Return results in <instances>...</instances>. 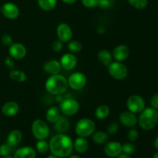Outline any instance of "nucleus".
I'll use <instances>...</instances> for the list:
<instances>
[{
  "instance_id": "c9c22d12",
  "label": "nucleus",
  "mask_w": 158,
  "mask_h": 158,
  "mask_svg": "<svg viewBox=\"0 0 158 158\" xmlns=\"http://www.w3.org/2000/svg\"><path fill=\"white\" fill-rule=\"evenodd\" d=\"M11 152V147L8 145L7 143L0 145V156L1 157H6L10 154Z\"/></svg>"
},
{
  "instance_id": "4be33fe9",
  "label": "nucleus",
  "mask_w": 158,
  "mask_h": 158,
  "mask_svg": "<svg viewBox=\"0 0 158 158\" xmlns=\"http://www.w3.org/2000/svg\"><path fill=\"white\" fill-rule=\"evenodd\" d=\"M73 149L79 154H84L89 149V142L85 137H77L73 142Z\"/></svg>"
},
{
  "instance_id": "49530a36",
  "label": "nucleus",
  "mask_w": 158,
  "mask_h": 158,
  "mask_svg": "<svg viewBox=\"0 0 158 158\" xmlns=\"http://www.w3.org/2000/svg\"><path fill=\"white\" fill-rule=\"evenodd\" d=\"M46 158H60V157H56V156L53 155V154H51V155H49Z\"/></svg>"
},
{
  "instance_id": "ddd939ff",
  "label": "nucleus",
  "mask_w": 158,
  "mask_h": 158,
  "mask_svg": "<svg viewBox=\"0 0 158 158\" xmlns=\"http://www.w3.org/2000/svg\"><path fill=\"white\" fill-rule=\"evenodd\" d=\"M1 12L6 19L10 20L16 19L19 15V9L13 2H6L2 6Z\"/></svg>"
},
{
  "instance_id": "f8f14e48",
  "label": "nucleus",
  "mask_w": 158,
  "mask_h": 158,
  "mask_svg": "<svg viewBox=\"0 0 158 158\" xmlns=\"http://www.w3.org/2000/svg\"><path fill=\"white\" fill-rule=\"evenodd\" d=\"M103 151L108 157L116 158L122 154V144L118 141H108L105 143Z\"/></svg>"
},
{
  "instance_id": "473e14b6",
  "label": "nucleus",
  "mask_w": 158,
  "mask_h": 158,
  "mask_svg": "<svg viewBox=\"0 0 158 158\" xmlns=\"http://www.w3.org/2000/svg\"><path fill=\"white\" fill-rule=\"evenodd\" d=\"M99 2L100 0H81L82 5L88 9L97 7L99 5Z\"/></svg>"
},
{
  "instance_id": "412c9836",
  "label": "nucleus",
  "mask_w": 158,
  "mask_h": 158,
  "mask_svg": "<svg viewBox=\"0 0 158 158\" xmlns=\"http://www.w3.org/2000/svg\"><path fill=\"white\" fill-rule=\"evenodd\" d=\"M22 138H23V134L19 130H12L8 134L7 139H6V143L8 145L13 148V147L17 146L21 142Z\"/></svg>"
},
{
  "instance_id": "a211bd4d",
  "label": "nucleus",
  "mask_w": 158,
  "mask_h": 158,
  "mask_svg": "<svg viewBox=\"0 0 158 158\" xmlns=\"http://www.w3.org/2000/svg\"><path fill=\"white\" fill-rule=\"evenodd\" d=\"M13 158H36V151L32 147H23L15 151Z\"/></svg>"
},
{
  "instance_id": "72a5a7b5",
  "label": "nucleus",
  "mask_w": 158,
  "mask_h": 158,
  "mask_svg": "<svg viewBox=\"0 0 158 158\" xmlns=\"http://www.w3.org/2000/svg\"><path fill=\"white\" fill-rule=\"evenodd\" d=\"M139 133L137 130L131 127V129L129 130L127 133V138L131 142H134L138 139Z\"/></svg>"
},
{
  "instance_id": "7c9ffc66",
  "label": "nucleus",
  "mask_w": 158,
  "mask_h": 158,
  "mask_svg": "<svg viewBox=\"0 0 158 158\" xmlns=\"http://www.w3.org/2000/svg\"><path fill=\"white\" fill-rule=\"evenodd\" d=\"M128 3L136 9H143L148 6V0H127Z\"/></svg>"
},
{
  "instance_id": "c03bdc74",
  "label": "nucleus",
  "mask_w": 158,
  "mask_h": 158,
  "mask_svg": "<svg viewBox=\"0 0 158 158\" xmlns=\"http://www.w3.org/2000/svg\"><path fill=\"white\" fill-rule=\"evenodd\" d=\"M154 148H155L156 150H157V151H158V136L156 137L155 140H154Z\"/></svg>"
},
{
  "instance_id": "39448f33",
  "label": "nucleus",
  "mask_w": 158,
  "mask_h": 158,
  "mask_svg": "<svg viewBox=\"0 0 158 158\" xmlns=\"http://www.w3.org/2000/svg\"><path fill=\"white\" fill-rule=\"evenodd\" d=\"M110 76L117 80H124L128 75V69L123 62H112L107 66Z\"/></svg>"
},
{
  "instance_id": "7ed1b4c3",
  "label": "nucleus",
  "mask_w": 158,
  "mask_h": 158,
  "mask_svg": "<svg viewBox=\"0 0 158 158\" xmlns=\"http://www.w3.org/2000/svg\"><path fill=\"white\" fill-rule=\"evenodd\" d=\"M138 117V124L142 130L149 131L158 123V110L153 107H145Z\"/></svg>"
},
{
  "instance_id": "9d476101",
  "label": "nucleus",
  "mask_w": 158,
  "mask_h": 158,
  "mask_svg": "<svg viewBox=\"0 0 158 158\" xmlns=\"http://www.w3.org/2000/svg\"><path fill=\"white\" fill-rule=\"evenodd\" d=\"M56 34L58 40L63 43H68L73 39V30L67 23H62L57 26Z\"/></svg>"
},
{
  "instance_id": "6ab92c4d",
  "label": "nucleus",
  "mask_w": 158,
  "mask_h": 158,
  "mask_svg": "<svg viewBox=\"0 0 158 158\" xmlns=\"http://www.w3.org/2000/svg\"><path fill=\"white\" fill-rule=\"evenodd\" d=\"M62 69L61 64L59 60H52L46 62L43 65V70L50 75H56V74L60 73Z\"/></svg>"
},
{
  "instance_id": "20e7f679",
  "label": "nucleus",
  "mask_w": 158,
  "mask_h": 158,
  "mask_svg": "<svg viewBox=\"0 0 158 158\" xmlns=\"http://www.w3.org/2000/svg\"><path fill=\"white\" fill-rule=\"evenodd\" d=\"M96 123L89 118H82L77 121L75 126V133L78 137H90L96 131Z\"/></svg>"
},
{
  "instance_id": "5701e85b",
  "label": "nucleus",
  "mask_w": 158,
  "mask_h": 158,
  "mask_svg": "<svg viewBox=\"0 0 158 158\" xmlns=\"http://www.w3.org/2000/svg\"><path fill=\"white\" fill-rule=\"evenodd\" d=\"M60 117H61V112L60 108L56 106L49 107L46 113V120L50 123H55Z\"/></svg>"
},
{
  "instance_id": "4468645a",
  "label": "nucleus",
  "mask_w": 158,
  "mask_h": 158,
  "mask_svg": "<svg viewBox=\"0 0 158 158\" xmlns=\"http://www.w3.org/2000/svg\"><path fill=\"white\" fill-rule=\"evenodd\" d=\"M119 121L127 127H134L138 123V117L131 111H123L119 116Z\"/></svg>"
},
{
  "instance_id": "9b49d317",
  "label": "nucleus",
  "mask_w": 158,
  "mask_h": 158,
  "mask_svg": "<svg viewBox=\"0 0 158 158\" xmlns=\"http://www.w3.org/2000/svg\"><path fill=\"white\" fill-rule=\"evenodd\" d=\"M9 56L14 60H20L25 58L27 54V49L23 44L20 43H13L10 46H9Z\"/></svg>"
},
{
  "instance_id": "393cba45",
  "label": "nucleus",
  "mask_w": 158,
  "mask_h": 158,
  "mask_svg": "<svg viewBox=\"0 0 158 158\" xmlns=\"http://www.w3.org/2000/svg\"><path fill=\"white\" fill-rule=\"evenodd\" d=\"M92 140L97 144H105L109 140V134H107V132H104V131H95L92 134Z\"/></svg>"
},
{
  "instance_id": "2eb2a0df",
  "label": "nucleus",
  "mask_w": 158,
  "mask_h": 158,
  "mask_svg": "<svg viewBox=\"0 0 158 158\" xmlns=\"http://www.w3.org/2000/svg\"><path fill=\"white\" fill-rule=\"evenodd\" d=\"M60 64L62 68H63L66 70H72L77 66V58L74 54L72 52H68V53L63 54L60 58Z\"/></svg>"
},
{
  "instance_id": "f257e3e1",
  "label": "nucleus",
  "mask_w": 158,
  "mask_h": 158,
  "mask_svg": "<svg viewBox=\"0 0 158 158\" xmlns=\"http://www.w3.org/2000/svg\"><path fill=\"white\" fill-rule=\"evenodd\" d=\"M51 154L60 158H66L71 155L73 151L72 139L65 134L54 135L49 142Z\"/></svg>"
},
{
  "instance_id": "37998d69",
  "label": "nucleus",
  "mask_w": 158,
  "mask_h": 158,
  "mask_svg": "<svg viewBox=\"0 0 158 158\" xmlns=\"http://www.w3.org/2000/svg\"><path fill=\"white\" fill-rule=\"evenodd\" d=\"M116 158H131L130 157L129 155H127V154H120V155H119L118 157H117Z\"/></svg>"
},
{
  "instance_id": "f704fd0d",
  "label": "nucleus",
  "mask_w": 158,
  "mask_h": 158,
  "mask_svg": "<svg viewBox=\"0 0 158 158\" xmlns=\"http://www.w3.org/2000/svg\"><path fill=\"white\" fill-rule=\"evenodd\" d=\"M1 43L4 46H10L13 43V39L9 34H5L1 38Z\"/></svg>"
},
{
  "instance_id": "dca6fc26",
  "label": "nucleus",
  "mask_w": 158,
  "mask_h": 158,
  "mask_svg": "<svg viewBox=\"0 0 158 158\" xmlns=\"http://www.w3.org/2000/svg\"><path fill=\"white\" fill-rule=\"evenodd\" d=\"M113 58L118 62H123L129 57L130 49L126 45H119L116 46L112 52Z\"/></svg>"
},
{
  "instance_id": "0eeeda50",
  "label": "nucleus",
  "mask_w": 158,
  "mask_h": 158,
  "mask_svg": "<svg viewBox=\"0 0 158 158\" xmlns=\"http://www.w3.org/2000/svg\"><path fill=\"white\" fill-rule=\"evenodd\" d=\"M60 112L66 117H71L80 110V103L73 98H66L60 103Z\"/></svg>"
},
{
  "instance_id": "bb28decb",
  "label": "nucleus",
  "mask_w": 158,
  "mask_h": 158,
  "mask_svg": "<svg viewBox=\"0 0 158 158\" xmlns=\"http://www.w3.org/2000/svg\"><path fill=\"white\" fill-rule=\"evenodd\" d=\"M9 78L12 80L19 83H23L27 79L26 73L24 71H22L20 69H12L9 73Z\"/></svg>"
},
{
  "instance_id": "c756f323",
  "label": "nucleus",
  "mask_w": 158,
  "mask_h": 158,
  "mask_svg": "<svg viewBox=\"0 0 158 158\" xmlns=\"http://www.w3.org/2000/svg\"><path fill=\"white\" fill-rule=\"evenodd\" d=\"M35 149L40 154H46L49 151V143L45 140H38L35 143Z\"/></svg>"
},
{
  "instance_id": "ea45409f",
  "label": "nucleus",
  "mask_w": 158,
  "mask_h": 158,
  "mask_svg": "<svg viewBox=\"0 0 158 158\" xmlns=\"http://www.w3.org/2000/svg\"><path fill=\"white\" fill-rule=\"evenodd\" d=\"M150 103H151V107L158 110V94H154V95H153L151 97Z\"/></svg>"
},
{
  "instance_id": "a19ab883",
  "label": "nucleus",
  "mask_w": 158,
  "mask_h": 158,
  "mask_svg": "<svg viewBox=\"0 0 158 158\" xmlns=\"http://www.w3.org/2000/svg\"><path fill=\"white\" fill-rule=\"evenodd\" d=\"M112 5V1L111 0H100L98 6L101 9H107Z\"/></svg>"
},
{
  "instance_id": "79ce46f5",
  "label": "nucleus",
  "mask_w": 158,
  "mask_h": 158,
  "mask_svg": "<svg viewBox=\"0 0 158 158\" xmlns=\"http://www.w3.org/2000/svg\"><path fill=\"white\" fill-rule=\"evenodd\" d=\"M62 1L67 5H73L77 2V0H62Z\"/></svg>"
},
{
  "instance_id": "58836bf2",
  "label": "nucleus",
  "mask_w": 158,
  "mask_h": 158,
  "mask_svg": "<svg viewBox=\"0 0 158 158\" xmlns=\"http://www.w3.org/2000/svg\"><path fill=\"white\" fill-rule=\"evenodd\" d=\"M4 63L6 64V66L11 69H13L14 66H15V60L13 58H12L10 56L6 57V59L4 60Z\"/></svg>"
},
{
  "instance_id": "423d86ee",
  "label": "nucleus",
  "mask_w": 158,
  "mask_h": 158,
  "mask_svg": "<svg viewBox=\"0 0 158 158\" xmlns=\"http://www.w3.org/2000/svg\"><path fill=\"white\" fill-rule=\"evenodd\" d=\"M32 133L36 140H46L49 135V128L44 120L36 119L32 123Z\"/></svg>"
},
{
  "instance_id": "f3484780",
  "label": "nucleus",
  "mask_w": 158,
  "mask_h": 158,
  "mask_svg": "<svg viewBox=\"0 0 158 158\" xmlns=\"http://www.w3.org/2000/svg\"><path fill=\"white\" fill-rule=\"evenodd\" d=\"M19 105L15 101H8L5 103L2 108L3 115L7 117H15L19 112Z\"/></svg>"
},
{
  "instance_id": "b1692460",
  "label": "nucleus",
  "mask_w": 158,
  "mask_h": 158,
  "mask_svg": "<svg viewBox=\"0 0 158 158\" xmlns=\"http://www.w3.org/2000/svg\"><path fill=\"white\" fill-rule=\"evenodd\" d=\"M97 59L102 64L107 67L112 63L114 58H113L112 53L110 51L106 50V49H101L99 51L98 54H97Z\"/></svg>"
},
{
  "instance_id": "f03ea898",
  "label": "nucleus",
  "mask_w": 158,
  "mask_h": 158,
  "mask_svg": "<svg viewBox=\"0 0 158 158\" xmlns=\"http://www.w3.org/2000/svg\"><path fill=\"white\" fill-rule=\"evenodd\" d=\"M67 79L62 74L50 75L45 83V88L49 94L54 96L64 94L67 91Z\"/></svg>"
},
{
  "instance_id": "aec40b11",
  "label": "nucleus",
  "mask_w": 158,
  "mask_h": 158,
  "mask_svg": "<svg viewBox=\"0 0 158 158\" xmlns=\"http://www.w3.org/2000/svg\"><path fill=\"white\" fill-rule=\"evenodd\" d=\"M70 128V123L66 116H61L54 123V129L58 134H66Z\"/></svg>"
},
{
  "instance_id": "1a4fd4ad",
  "label": "nucleus",
  "mask_w": 158,
  "mask_h": 158,
  "mask_svg": "<svg viewBox=\"0 0 158 158\" xmlns=\"http://www.w3.org/2000/svg\"><path fill=\"white\" fill-rule=\"evenodd\" d=\"M68 86L73 90H81L85 87L87 82L86 75L81 72H75L67 79Z\"/></svg>"
},
{
  "instance_id": "8fccbe9b",
  "label": "nucleus",
  "mask_w": 158,
  "mask_h": 158,
  "mask_svg": "<svg viewBox=\"0 0 158 158\" xmlns=\"http://www.w3.org/2000/svg\"><path fill=\"white\" fill-rule=\"evenodd\" d=\"M1 11H2V7L0 6V12H1Z\"/></svg>"
},
{
  "instance_id": "09e8293b",
  "label": "nucleus",
  "mask_w": 158,
  "mask_h": 158,
  "mask_svg": "<svg viewBox=\"0 0 158 158\" xmlns=\"http://www.w3.org/2000/svg\"><path fill=\"white\" fill-rule=\"evenodd\" d=\"M2 158H13V157H11V156H6V157H3Z\"/></svg>"
},
{
  "instance_id": "e433bc0d",
  "label": "nucleus",
  "mask_w": 158,
  "mask_h": 158,
  "mask_svg": "<svg viewBox=\"0 0 158 158\" xmlns=\"http://www.w3.org/2000/svg\"><path fill=\"white\" fill-rule=\"evenodd\" d=\"M119 130V124L117 122H112V123H110L107 127V130H106V132L109 134H114L118 131Z\"/></svg>"
},
{
  "instance_id": "de8ad7c7",
  "label": "nucleus",
  "mask_w": 158,
  "mask_h": 158,
  "mask_svg": "<svg viewBox=\"0 0 158 158\" xmlns=\"http://www.w3.org/2000/svg\"><path fill=\"white\" fill-rule=\"evenodd\" d=\"M153 158H158V151L157 153H155V154H154V156H153Z\"/></svg>"
},
{
  "instance_id": "2f4dec72",
  "label": "nucleus",
  "mask_w": 158,
  "mask_h": 158,
  "mask_svg": "<svg viewBox=\"0 0 158 158\" xmlns=\"http://www.w3.org/2000/svg\"><path fill=\"white\" fill-rule=\"evenodd\" d=\"M136 151V147L132 142H129V143H126L123 145H122V152L127 155H131V154H134Z\"/></svg>"
},
{
  "instance_id": "4c0bfd02",
  "label": "nucleus",
  "mask_w": 158,
  "mask_h": 158,
  "mask_svg": "<svg viewBox=\"0 0 158 158\" xmlns=\"http://www.w3.org/2000/svg\"><path fill=\"white\" fill-rule=\"evenodd\" d=\"M63 48V43L60 41V40H57L52 43V49L54 52H60V51H62Z\"/></svg>"
},
{
  "instance_id": "cd10ccee",
  "label": "nucleus",
  "mask_w": 158,
  "mask_h": 158,
  "mask_svg": "<svg viewBox=\"0 0 158 158\" xmlns=\"http://www.w3.org/2000/svg\"><path fill=\"white\" fill-rule=\"evenodd\" d=\"M37 2L40 9L46 12L52 11L57 4V0H37Z\"/></svg>"
},
{
  "instance_id": "a18cd8bd",
  "label": "nucleus",
  "mask_w": 158,
  "mask_h": 158,
  "mask_svg": "<svg viewBox=\"0 0 158 158\" xmlns=\"http://www.w3.org/2000/svg\"><path fill=\"white\" fill-rule=\"evenodd\" d=\"M68 158H81L79 155H69Z\"/></svg>"
},
{
  "instance_id": "a878e982",
  "label": "nucleus",
  "mask_w": 158,
  "mask_h": 158,
  "mask_svg": "<svg viewBox=\"0 0 158 158\" xmlns=\"http://www.w3.org/2000/svg\"><path fill=\"white\" fill-rule=\"evenodd\" d=\"M110 114V109L106 104H100L96 108L95 117L98 120H104L107 118Z\"/></svg>"
},
{
  "instance_id": "6e6552de",
  "label": "nucleus",
  "mask_w": 158,
  "mask_h": 158,
  "mask_svg": "<svg viewBox=\"0 0 158 158\" xmlns=\"http://www.w3.org/2000/svg\"><path fill=\"white\" fill-rule=\"evenodd\" d=\"M127 108L135 114H140L146 107L145 100L141 96L132 95L127 100Z\"/></svg>"
},
{
  "instance_id": "c85d7f7f",
  "label": "nucleus",
  "mask_w": 158,
  "mask_h": 158,
  "mask_svg": "<svg viewBox=\"0 0 158 158\" xmlns=\"http://www.w3.org/2000/svg\"><path fill=\"white\" fill-rule=\"evenodd\" d=\"M82 48H83V46H82L81 43L78 40H71L70 41L68 42V49L72 53L80 52L82 50Z\"/></svg>"
}]
</instances>
